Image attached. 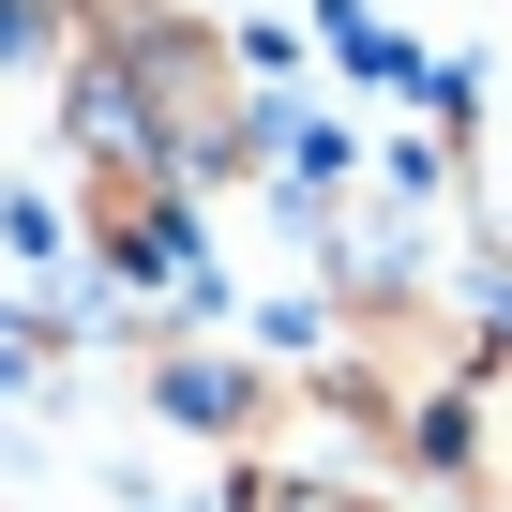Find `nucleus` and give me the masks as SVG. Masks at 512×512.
Segmentation results:
<instances>
[{"label":"nucleus","instance_id":"nucleus-1","mask_svg":"<svg viewBox=\"0 0 512 512\" xmlns=\"http://www.w3.org/2000/svg\"><path fill=\"white\" fill-rule=\"evenodd\" d=\"M241 512H377V497H347V482H241Z\"/></svg>","mask_w":512,"mask_h":512}]
</instances>
